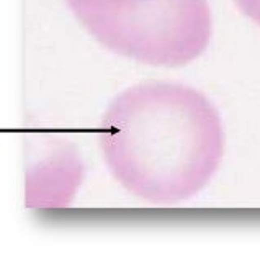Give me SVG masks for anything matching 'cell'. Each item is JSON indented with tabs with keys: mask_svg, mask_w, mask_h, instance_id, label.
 Returning <instances> with one entry per match:
<instances>
[{
	"mask_svg": "<svg viewBox=\"0 0 260 262\" xmlns=\"http://www.w3.org/2000/svg\"><path fill=\"white\" fill-rule=\"evenodd\" d=\"M234 4L242 15L260 27V0H234Z\"/></svg>",
	"mask_w": 260,
	"mask_h": 262,
	"instance_id": "obj_3",
	"label": "cell"
},
{
	"mask_svg": "<svg viewBox=\"0 0 260 262\" xmlns=\"http://www.w3.org/2000/svg\"><path fill=\"white\" fill-rule=\"evenodd\" d=\"M103 45L121 56L178 68L200 57L213 35L208 0H69Z\"/></svg>",
	"mask_w": 260,
	"mask_h": 262,
	"instance_id": "obj_2",
	"label": "cell"
},
{
	"mask_svg": "<svg viewBox=\"0 0 260 262\" xmlns=\"http://www.w3.org/2000/svg\"><path fill=\"white\" fill-rule=\"evenodd\" d=\"M103 149L126 190L154 205L188 200L213 179L224 129L200 90L144 82L125 90L105 117Z\"/></svg>",
	"mask_w": 260,
	"mask_h": 262,
	"instance_id": "obj_1",
	"label": "cell"
}]
</instances>
